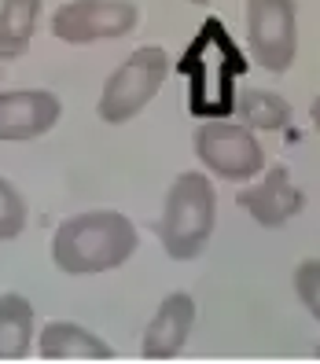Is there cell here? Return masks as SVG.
Returning a JSON list of instances; mask_svg holds the SVG:
<instances>
[{
  "instance_id": "6da1fadb",
  "label": "cell",
  "mask_w": 320,
  "mask_h": 364,
  "mask_svg": "<svg viewBox=\"0 0 320 364\" xmlns=\"http://www.w3.org/2000/svg\"><path fill=\"white\" fill-rule=\"evenodd\" d=\"M140 232L118 210H89L67 218L52 235V262L67 276H96L122 269L137 254Z\"/></svg>"
},
{
  "instance_id": "7a4b0ae2",
  "label": "cell",
  "mask_w": 320,
  "mask_h": 364,
  "mask_svg": "<svg viewBox=\"0 0 320 364\" xmlns=\"http://www.w3.org/2000/svg\"><path fill=\"white\" fill-rule=\"evenodd\" d=\"M243 70V59L221 26V18H206L199 37L181 59V74L188 77V107L196 118H221L236 107V77Z\"/></svg>"
},
{
  "instance_id": "3957f363",
  "label": "cell",
  "mask_w": 320,
  "mask_h": 364,
  "mask_svg": "<svg viewBox=\"0 0 320 364\" xmlns=\"http://www.w3.org/2000/svg\"><path fill=\"white\" fill-rule=\"evenodd\" d=\"M218 221V191L206 173H181L166 191L159 240L174 262H196L210 247Z\"/></svg>"
},
{
  "instance_id": "277c9868",
  "label": "cell",
  "mask_w": 320,
  "mask_h": 364,
  "mask_svg": "<svg viewBox=\"0 0 320 364\" xmlns=\"http://www.w3.org/2000/svg\"><path fill=\"white\" fill-rule=\"evenodd\" d=\"M174 63H169L166 48L159 45H144L133 55H125V63L103 81V92L96 103V114L107 125H125L129 118H137L147 103L159 96V89L166 85Z\"/></svg>"
},
{
  "instance_id": "5b68a950",
  "label": "cell",
  "mask_w": 320,
  "mask_h": 364,
  "mask_svg": "<svg viewBox=\"0 0 320 364\" xmlns=\"http://www.w3.org/2000/svg\"><path fill=\"white\" fill-rule=\"evenodd\" d=\"M196 159L203 169H210L221 181H250L265 169V151L250 125L243 122H225V118H206L196 136Z\"/></svg>"
},
{
  "instance_id": "8992f818",
  "label": "cell",
  "mask_w": 320,
  "mask_h": 364,
  "mask_svg": "<svg viewBox=\"0 0 320 364\" xmlns=\"http://www.w3.org/2000/svg\"><path fill=\"white\" fill-rule=\"evenodd\" d=\"M140 23L133 0H67L52 11V37L63 45H96V41L129 37Z\"/></svg>"
},
{
  "instance_id": "52a82bcc",
  "label": "cell",
  "mask_w": 320,
  "mask_h": 364,
  "mask_svg": "<svg viewBox=\"0 0 320 364\" xmlns=\"http://www.w3.org/2000/svg\"><path fill=\"white\" fill-rule=\"evenodd\" d=\"M247 45L269 74H287L298 55L294 0H247Z\"/></svg>"
},
{
  "instance_id": "ba28073f",
  "label": "cell",
  "mask_w": 320,
  "mask_h": 364,
  "mask_svg": "<svg viewBox=\"0 0 320 364\" xmlns=\"http://www.w3.org/2000/svg\"><path fill=\"white\" fill-rule=\"evenodd\" d=\"M63 118V103L48 89L0 92V144H26L52 133Z\"/></svg>"
},
{
  "instance_id": "9c48e42d",
  "label": "cell",
  "mask_w": 320,
  "mask_h": 364,
  "mask_svg": "<svg viewBox=\"0 0 320 364\" xmlns=\"http://www.w3.org/2000/svg\"><path fill=\"white\" fill-rule=\"evenodd\" d=\"M191 324H196V298L188 291L166 294L155 309V316H151V324L144 328L140 357L144 360H174L184 350Z\"/></svg>"
},
{
  "instance_id": "30bf717a",
  "label": "cell",
  "mask_w": 320,
  "mask_h": 364,
  "mask_svg": "<svg viewBox=\"0 0 320 364\" xmlns=\"http://www.w3.org/2000/svg\"><path fill=\"white\" fill-rule=\"evenodd\" d=\"M236 203H240L262 228H284L294 213H302L306 196L291 184L287 166H272L254 188H243V191H240Z\"/></svg>"
},
{
  "instance_id": "8fae6325",
  "label": "cell",
  "mask_w": 320,
  "mask_h": 364,
  "mask_svg": "<svg viewBox=\"0 0 320 364\" xmlns=\"http://www.w3.org/2000/svg\"><path fill=\"white\" fill-rule=\"evenodd\" d=\"M37 357L41 360H111L114 350L92 331L70 320H55L37 335Z\"/></svg>"
},
{
  "instance_id": "7c38bea8",
  "label": "cell",
  "mask_w": 320,
  "mask_h": 364,
  "mask_svg": "<svg viewBox=\"0 0 320 364\" xmlns=\"http://www.w3.org/2000/svg\"><path fill=\"white\" fill-rule=\"evenodd\" d=\"M33 346V306L26 294H0V360H23Z\"/></svg>"
},
{
  "instance_id": "4fadbf2b",
  "label": "cell",
  "mask_w": 320,
  "mask_h": 364,
  "mask_svg": "<svg viewBox=\"0 0 320 364\" xmlns=\"http://www.w3.org/2000/svg\"><path fill=\"white\" fill-rule=\"evenodd\" d=\"M41 18V0H0V59L26 55Z\"/></svg>"
},
{
  "instance_id": "5bb4252c",
  "label": "cell",
  "mask_w": 320,
  "mask_h": 364,
  "mask_svg": "<svg viewBox=\"0 0 320 364\" xmlns=\"http://www.w3.org/2000/svg\"><path fill=\"white\" fill-rule=\"evenodd\" d=\"M236 114H240L243 125H250V129L272 133V129H284L291 122V103L284 96L269 92V89H243L236 96Z\"/></svg>"
},
{
  "instance_id": "9a60e30c",
  "label": "cell",
  "mask_w": 320,
  "mask_h": 364,
  "mask_svg": "<svg viewBox=\"0 0 320 364\" xmlns=\"http://www.w3.org/2000/svg\"><path fill=\"white\" fill-rule=\"evenodd\" d=\"M26 218H30V210H26L23 191L0 177V243L18 240L26 232Z\"/></svg>"
},
{
  "instance_id": "2e32d148",
  "label": "cell",
  "mask_w": 320,
  "mask_h": 364,
  "mask_svg": "<svg viewBox=\"0 0 320 364\" xmlns=\"http://www.w3.org/2000/svg\"><path fill=\"white\" fill-rule=\"evenodd\" d=\"M294 291L302 298V306L309 309V316L320 324V258H306L294 269Z\"/></svg>"
},
{
  "instance_id": "e0dca14e",
  "label": "cell",
  "mask_w": 320,
  "mask_h": 364,
  "mask_svg": "<svg viewBox=\"0 0 320 364\" xmlns=\"http://www.w3.org/2000/svg\"><path fill=\"white\" fill-rule=\"evenodd\" d=\"M309 118H313V125L320 129V96H316V100H313V107H309Z\"/></svg>"
},
{
  "instance_id": "ac0fdd59",
  "label": "cell",
  "mask_w": 320,
  "mask_h": 364,
  "mask_svg": "<svg viewBox=\"0 0 320 364\" xmlns=\"http://www.w3.org/2000/svg\"><path fill=\"white\" fill-rule=\"evenodd\" d=\"M188 4H210V0H188Z\"/></svg>"
},
{
  "instance_id": "d6986e66",
  "label": "cell",
  "mask_w": 320,
  "mask_h": 364,
  "mask_svg": "<svg viewBox=\"0 0 320 364\" xmlns=\"http://www.w3.org/2000/svg\"><path fill=\"white\" fill-rule=\"evenodd\" d=\"M316 357H320V346H316Z\"/></svg>"
}]
</instances>
